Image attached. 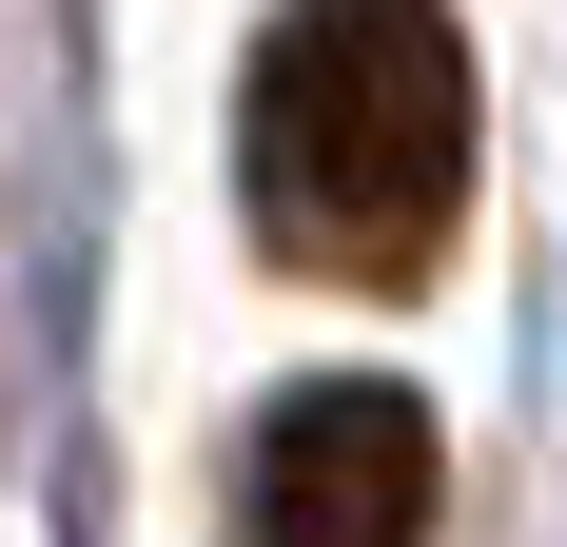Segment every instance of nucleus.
I'll use <instances>...</instances> for the list:
<instances>
[{
    "instance_id": "1",
    "label": "nucleus",
    "mask_w": 567,
    "mask_h": 547,
    "mask_svg": "<svg viewBox=\"0 0 567 547\" xmlns=\"http://www.w3.org/2000/svg\"><path fill=\"white\" fill-rule=\"evenodd\" d=\"M470 137L489 79L451 0H275V40L235 59V196L313 274H431L470 216Z\"/></svg>"
},
{
    "instance_id": "2",
    "label": "nucleus",
    "mask_w": 567,
    "mask_h": 547,
    "mask_svg": "<svg viewBox=\"0 0 567 547\" xmlns=\"http://www.w3.org/2000/svg\"><path fill=\"white\" fill-rule=\"evenodd\" d=\"M431 489H451L431 391L313 372V391L255 411V450H235V547H431Z\"/></svg>"
}]
</instances>
